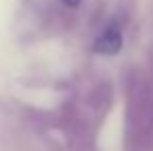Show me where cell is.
Listing matches in <instances>:
<instances>
[{
  "label": "cell",
  "instance_id": "6da1fadb",
  "mask_svg": "<svg viewBox=\"0 0 153 151\" xmlns=\"http://www.w3.org/2000/svg\"><path fill=\"white\" fill-rule=\"evenodd\" d=\"M122 48V33L118 27H108L102 35L95 39V52L105 54V56H114Z\"/></svg>",
  "mask_w": 153,
  "mask_h": 151
},
{
  "label": "cell",
  "instance_id": "7a4b0ae2",
  "mask_svg": "<svg viewBox=\"0 0 153 151\" xmlns=\"http://www.w3.org/2000/svg\"><path fill=\"white\" fill-rule=\"evenodd\" d=\"M62 2H64L68 8H75V6H79V4H81V0H62Z\"/></svg>",
  "mask_w": 153,
  "mask_h": 151
}]
</instances>
